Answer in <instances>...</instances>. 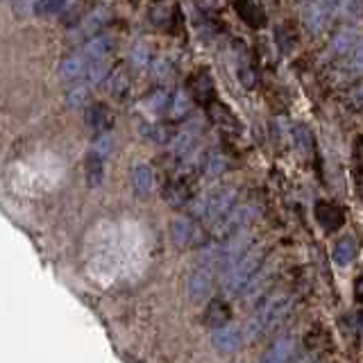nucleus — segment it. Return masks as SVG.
<instances>
[{
    "instance_id": "nucleus-33",
    "label": "nucleus",
    "mask_w": 363,
    "mask_h": 363,
    "mask_svg": "<svg viewBox=\"0 0 363 363\" xmlns=\"http://www.w3.org/2000/svg\"><path fill=\"white\" fill-rule=\"evenodd\" d=\"M170 73V66L166 68V62H157L155 64V75L157 77H164V75H168Z\"/></svg>"
},
{
    "instance_id": "nucleus-27",
    "label": "nucleus",
    "mask_w": 363,
    "mask_h": 363,
    "mask_svg": "<svg viewBox=\"0 0 363 363\" xmlns=\"http://www.w3.org/2000/svg\"><path fill=\"white\" fill-rule=\"evenodd\" d=\"M64 5H66V0H37V3H34V11H37L39 16H50V14H60Z\"/></svg>"
},
{
    "instance_id": "nucleus-6",
    "label": "nucleus",
    "mask_w": 363,
    "mask_h": 363,
    "mask_svg": "<svg viewBox=\"0 0 363 363\" xmlns=\"http://www.w3.org/2000/svg\"><path fill=\"white\" fill-rule=\"evenodd\" d=\"M255 218V207L252 204H234L220 220L213 223V234L220 238H230L236 232H243L245 227Z\"/></svg>"
},
{
    "instance_id": "nucleus-4",
    "label": "nucleus",
    "mask_w": 363,
    "mask_h": 363,
    "mask_svg": "<svg viewBox=\"0 0 363 363\" xmlns=\"http://www.w3.org/2000/svg\"><path fill=\"white\" fill-rule=\"evenodd\" d=\"M216 268H218V250L207 247V257L200 261L198 268L189 277V293L193 300H204L211 293Z\"/></svg>"
},
{
    "instance_id": "nucleus-13",
    "label": "nucleus",
    "mask_w": 363,
    "mask_h": 363,
    "mask_svg": "<svg viewBox=\"0 0 363 363\" xmlns=\"http://www.w3.org/2000/svg\"><path fill=\"white\" fill-rule=\"evenodd\" d=\"M164 200L173 207H184L186 202L193 200V186L186 179H173L170 184L164 189Z\"/></svg>"
},
{
    "instance_id": "nucleus-3",
    "label": "nucleus",
    "mask_w": 363,
    "mask_h": 363,
    "mask_svg": "<svg viewBox=\"0 0 363 363\" xmlns=\"http://www.w3.org/2000/svg\"><path fill=\"white\" fill-rule=\"evenodd\" d=\"M234 204H236V189L225 184L200 196L196 204H193V216L200 220H209L213 225L216 220H220Z\"/></svg>"
},
{
    "instance_id": "nucleus-19",
    "label": "nucleus",
    "mask_w": 363,
    "mask_h": 363,
    "mask_svg": "<svg viewBox=\"0 0 363 363\" xmlns=\"http://www.w3.org/2000/svg\"><path fill=\"white\" fill-rule=\"evenodd\" d=\"M132 186H134L136 193H139V196H147V193H150L152 186H155L152 168L145 166V164L134 166V170H132Z\"/></svg>"
},
{
    "instance_id": "nucleus-9",
    "label": "nucleus",
    "mask_w": 363,
    "mask_h": 363,
    "mask_svg": "<svg viewBox=\"0 0 363 363\" xmlns=\"http://www.w3.org/2000/svg\"><path fill=\"white\" fill-rule=\"evenodd\" d=\"M243 329L241 327H234V325H223L218 329H213V336H211V343L218 352H234L243 340Z\"/></svg>"
},
{
    "instance_id": "nucleus-10",
    "label": "nucleus",
    "mask_w": 363,
    "mask_h": 363,
    "mask_svg": "<svg viewBox=\"0 0 363 363\" xmlns=\"http://www.w3.org/2000/svg\"><path fill=\"white\" fill-rule=\"evenodd\" d=\"M89 64L91 62L84 57V52L82 55H68L66 60L60 64V75H62V79H66V82H71V84L84 82Z\"/></svg>"
},
{
    "instance_id": "nucleus-2",
    "label": "nucleus",
    "mask_w": 363,
    "mask_h": 363,
    "mask_svg": "<svg viewBox=\"0 0 363 363\" xmlns=\"http://www.w3.org/2000/svg\"><path fill=\"white\" fill-rule=\"evenodd\" d=\"M266 266V252L261 247H250L247 252L223 270V289L230 295H245L259 281L261 270Z\"/></svg>"
},
{
    "instance_id": "nucleus-15",
    "label": "nucleus",
    "mask_w": 363,
    "mask_h": 363,
    "mask_svg": "<svg viewBox=\"0 0 363 363\" xmlns=\"http://www.w3.org/2000/svg\"><path fill=\"white\" fill-rule=\"evenodd\" d=\"M232 318V311H230V304L223 302V300H211L207 304V309H204V325H207L209 329H218L223 325L230 323Z\"/></svg>"
},
{
    "instance_id": "nucleus-29",
    "label": "nucleus",
    "mask_w": 363,
    "mask_h": 363,
    "mask_svg": "<svg viewBox=\"0 0 363 363\" xmlns=\"http://www.w3.org/2000/svg\"><path fill=\"white\" fill-rule=\"evenodd\" d=\"M168 105H170V94L166 89H157L155 94L147 98V107L152 111H168Z\"/></svg>"
},
{
    "instance_id": "nucleus-32",
    "label": "nucleus",
    "mask_w": 363,
    "mask_h": 363,
    "mask_svg": "<svg viewBox=\"0 0 363 363\" xmlns=\"http://www.w3.org/2000/svg\"><path fill=\"white\" fill-rule=\"evenodd\" d=\"M354 159H357V164L363 166V134L357 139V145H354Z\"/></svg>"
},
{
    "instance_id": "nucleus-35",
    "label": "nucleus",
    "mask_w": 363,
    "mask_h": 363,
    "mask_svg": "<svg viewBox=\"0 0 363 363\" xmlns=\"http://www.w3.org/2000/svg\"><path fill=\"white\" fill-rule=\"evenodd\" d=\"M361 96H363V86H361Z\"/></svg>"
},
{
    "instance_id": "nucleus-21",
    "label": "nucleus",
    "mask_w": 363,
    "mask_h": 363,
    "mask_svg": "<svg viewBox=\"0 0 363 363\" xmlns=\"http://www.w3.org/2000/svg\"><path fill=\"white\" fill-rule=\"evenodd\" d=\"M302 18H304V26L309 32H320L327 21V9L320 3H309L304 7Z\"/></svg>"
},
{
    "instance_id": "nucleus-23",
    "label": "nucleus",
    "mask_w": 363,
    "mask_h": 363,
    "mask_svg": "<svg viewBox=\"0 0 363 363\" xmlns=\"http://www.w3.org/2000/svg\"><path fill=\"white\" fill-rule=\"evenodd\" d=\"M200 168H202V173L207 175V177H218V175H223L225 170H227V159H225L223 152L211 150L209 155H204Z\"/></svg>"
},
{
    "instance_id": "nucleus-26",
    "label": "nucleus",
    "mask_w": 363,
    "mask_h": 363,
    "mask_svg": "<svg viewBox=\"0 0 363 363\" xmlns=\"http://www.w3.org/2000/svg\"><path fill=\"white\" fill-rule=\"evenodd\" d=\"M109 73V66L105 60H96V62H91L89 68H86V77H84V84H100L102 79L107 77Z\"/></svg>"
},
{
    "instance_id": "nucleus-34",
    "label": "nucleus",
    "mask_w": 363,
    "mask_h": 363,
    "mask_svg": "<svg viewBox=\"0 0 363 363\" xmlns=\"http://www.w3.org/2000/svg\"><path fill=\"white\" fill-rule=\"evenodd\" d=\"M354 291H357V300L363 302V275L357 279V289H354Z\"/></svg>"
},
{
    "instance_id": "nucleus-8",
    "label": "nucleus",
    "mask_w": 363,
    "mask_h": 363,
    "mask_svg": "<svg viewBox=\"0 0 363 363\" xmlns=\"http://www.w3.org/2000/svg\"><path fill=\"white\" fill-rule=\"evenodd\" d=\"M293 359H295V338L279 336L275 343L264 352L261 363H293Z\"/></svg>"
},
{
    "instance_id": "nucleus-20",
    "label": "nucleus",
    "mask_w": 363,
    "mask_h": 363,
    "mask_svg": "<svg viewBox=\"0 0 363 363\" xmlns=\"http://www.w3.org/2000/svg\"><path fill=\"white\" fill-rule=\"evenodd\" d=\"M189 109H191V94H186L184 89H179L170 96V105L166 113L170 121H182V118H186Z\"/></svg>"
},
{
    "instance_id": "nucleus-28",
    "label": "nucleus",
    "mask_w": 363,
    "mask_h": 363,
    "mask_svg": "<svg viewBox=\"0 0 363 363\" xmlns=\"http://www.w3.org/2000/svg\"><path fill=\"white\" fill-rule=\"evenodd\" d=\"M293 136H295V145H298L302 152L309 155L313 150V136L309 130L304 128V125H298V128L293 130Z\"/></svg>"
},
{
    "instance_id": "nucleus-24",
    "label": "nucleus",
    "mask_w": 363,
    "mask_h": 363,
    "mask_svg": "<svg viewBox=\"0 0 363 363\" xmlns=\"http://www.w3.org/2000/svg\"><path fill=\"white\" fill-rule=\"evenodd\" d=\"M354 48H357V34L352 30L338 32L332 39V45H329V50H332V55H336V57H345L350 50H354Z\"/></svg>"
},
{
    "instance_id": "nucleus-25",
    "label": "nucleus",
    "mask_w": 363,
    "mask_h": 363,
    "mask_svg": "<svg viewBox=\"0 0 363 363\" xmlns=\"http://www.w3.org/2000/svg\"><path fill=\"white\" fill-rule=\"evenodd\" d=\"M111 48V39L100 34V37H94L86 45H84V57L89 62H96V60H105V55Z\"/></svg>"
},
{
    "instance_id": "nucleus-11",
    "label": "nucleus",
    "mask_w": 363,
    "mask_h": 363,
    "mask_svg": "<svg viewBox=\"0 0 363 363\" xmlns=\"http://www.w3.org/2000/svg\"><path fill=\"white\" fill-rule=\"evenodd\" d=\"M207 113H209L211 123H216L225 132H238V130H241V123H238V118L234 116V111L220 100H213L211 105L207 107Z\"/></svg>"
},
{
    "instance_id": "nucleus-17",
    "label": "nucleus",
    "mask_w": 363,
    "mask_h": 363,
    "mask_svg": "<svg viewBox=\"0 0 363 363\" xmlns=\"http://www.w3.org/2000/svg\"><path fill=\"white\" fill-rule=\"evenodd\" d=\"M236 9H238V16H241L247 26L261 28L266 23V11L257 0H236Z\"/></svg>"
},
{
    "instance_id": "nucleus-5",
    "label": "nucleus",
    "mask_w": 363,
    "mask_h": 363,
    "mask_svg": "<svg viewBox=\"0 0 363 363\" xmlns=\"http://www.w3.org/2000/svg\"><path fill=\"white\" fill-rule=\"evenodd\" d=\"M170 232H173V241L179 247L191 250V247H204V243H207V232H204L200 218H196V216H177Z\"/></svg>"
},
{
    "instance_id": "nucleus-16",
    "label": "nucleus",
    "mask_w": 363,
    "mask_h": 363,
    "mask_svg": "<svg viewBox=\"0 0 363 363\" xmlns=\"http://www.w3.org/2000/svg\"><path fill=\"white\" fill-rule=\"evenodd\" d=\"M357 252H359L357 238L354 236H340L338 241L334 243L332 257H334V261L338 266H350L352 261L357 259Z\"/></svg>"
},
{
    "instance_id": "nucleus-7",
    "label": "nucleus",
    "mask_w": 363,
    "mask_h": 363,
    "mask_svg": "<svg viewBox=\"0 0 363 363\" xmlns=\"http://www.w3.org/2000/svg\"><path fill=\"white\" fill-rule=\"evenodd\" d=\"M189 94L191 98L198 102V105L202 107H209L211 102L216 100V86H213V79L209 75V71H204V68H200V71H196L191 75L189 79Z\"/></svg>"
},
{
    "instance_id": "nucleus-18",
    "label": "nucleus",
    "mask_w": 363,
    "mask_h": 363,
    "mask_svg": "<svg viewBox=\"0 0 363 363\" xmlns=\"http://www.w3.org/2000/svg\"><path fill=\"white\" fill-rule=\"evenodd\" d=\"M86 182H89V186H100L102 184V179H105V157H102L100 152L96 150H91L86 155Z\"/></svg>"
},
{
    "instance_id": "nucleus-30",
    "label": "nucleus",
    "mask_w": 363,
    "mask_h": 363,
    "mask_svg": "<svg viewBox=\"0 0 363 363\" xmlns=\"http://www.w3.org/2000/svg\"><path fill=\"white\" fill-rule=\"evenodd\" d=\"M343 60H345V66L350 68V71H361V68H363V48L357 43V48L350 50Z\"/></svg>"
},
{
    "instance_id": "nucleus-22",
    "label": "nucleus",
    "mask_w": 363,
    "mask_h": 363,
    "mask_svg": "<svg viewBox=\"0 0 363 363\" xmlns=\"http://www.w3.org/2000/svg\"><path fill=\"white\" fill-rule=\"evenodd\" d=\"M175 14H177V9L170 0H157V3L150 7V18L159 28H168L170 21L175 18Z\"/></svg>"
},
{
    "instance_id": "nucleus-14",
    "label": "nucleus",
    "mask_w": 363,
    "mask_h": 363,
    "mask_svg": "<svg viewBox=\"0 0 363 363\" xmlns=\"http://www.w3.org/2000/svg\"><path fill=\"white\" fill-rule=\"evenodd\" d=\"M84 118H86V125L91 130H96L98 134L100 132H107L111 128V111L102 105V102H94V105H89L86 111H84Z\"/></svg>"
},
{
    "instance_id": "nucleus-12",
    "label": "nucleus",
    "mask_w": 363,
    "mask_h": 363,
    "mask_svg": "<svg viewBox=\"0 0 363 363\" xmlns=\"http://www.w3.org/2000/svg\"><path fill=\"white\" fill-rule=\"evenodd\" d=\"M315 220L323 225V230L336 232L338 227L343 225L345 216H343V209L336 207L332 202H318L315 204Z\"/></svg>"
},
{
    "instance_id": "nucleus-1",
    "label": "nucleus",
    "mask_w": 363,
    "mask_h": 363,
    "mask_svg": "<svg viewBox=\"0 0 363 363\" xmlns=\"http://www.w3.org/2000/svg\"><path fill=\"white\" fill-rule=\"evenodd\" d=\"M291 306H293L291 293L279 291V293L268 295V298L257 306V311L245 325L247 340H257L261 336H266L268 332H272V329H277L289 318Z\"/></svg>"
},
{
    "instance_id": "nucleus-31",
    "label": "nucleus",
    "mask_w": 363,
    "mask_h": 363,
    "mask_svg": "<svg viewBox=\"0 0 363 363\" xmlns=\"http://www.w3.org/2000/svg\"><path fill=\"white\" fill-rule=\"evenodd\" d=\"M111 147H113V139H111V136H109L107 132H100V134H98V139L94 141V150L100 152L102 157H109Z\"/></svg>"
}]
</instances>
